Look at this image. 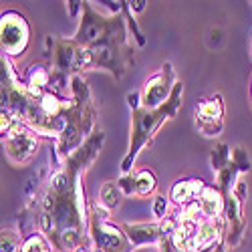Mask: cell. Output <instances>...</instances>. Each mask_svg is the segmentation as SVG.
<instances>
[{
  "label": "cell",
  "mask_w": 252,
  "mask_h": 252,
  "mask_svg": "<svg viewBox=\"0 0 252 252\" xmlns=\"http://www.w3.org/2000/svg\"><path fill=\"white\" fill-rule=\"evenodd\" d=\"M220 236V222L218 220H210V218H204L198 222V228H196V244L200 250L212 246Z\"/></svg>",
  "instance_id": "11"
},
{
  "label": "cell",
  "mask_w": 252,
  "mask_h": 252,
  "mask_svg": "<svg viewBox=\"0 0 252 252\" xmlns=\"http://www.w3.org/2000/svg\"><path fill=\"white\" fill-rule=\"evenodd\" d=\"M204 190H206V186H204L202 180H180L172 186L170 198H172L174 204H178L182 208H188L190 204L200 200Z\"/></svg>",
  "instance_id": "7"
},
{
  "label": "cell",
  "mask_w": 252,
  "mask_h": 252,
  "mask_svg": "<svg viewBox=\"0 0 252 252\" xmlns=\"http://www.w3.org/2000/svg\"><path fill=\"white\" fill-rule=\"evenodd\" d=\"M95 234H97V244L103 248V250H113L117 252L121 246H125V240H123V234L119 230L107 222H97L95 224Z\"/></svg>",
  "instance_id": "9"
},
{
  "label": "cell",
  "mask_w": 252,
  "mask_h": 252,
  "mask_svg": "<svg viewBox=\"0 0 252 252\" xmlns=\"http://www.w3.org/2000/svg\"><path fill=\"white\" fill-rule=\"evenodd\" d=\"M23 252H53V250H51L49 242H47L43 236L34 234V236H31V238L23 244Z\"/></svg>",
  "instance_id": "16"
},
{
  "label": "cell",
  "mask_w": 252,
  "mask_h": 252,
  "mask_svg": "<svg viewBox=\"0 0 252 252\" xmlns=\"http://www.w3.org/2000/svg\"><path fill=\"white\" fill-rule=\"evenodd\" d=\"M29 25L18 12L2 14L0 23V36H2V49L8 57L23 55L29 47Z\"/></svg>",
  "instance_id": "3"
},
{
  "label": "cell",
  "mask_w": 252,
  "mask_h": 252,
  "mask_svg": "<svg viewBox=\"0 0 252 252\" xmlns=\"http://www.w3.org/2000/svg\"><path fill=\"white\" fill-rule=\"evenodd\" d=\"M226 220H228V242L236 244L242 236L244 218H242V202L234 192L230 194V200L226 204Z\"/></svg>",
  "instance_id": "8"
},
{
  "label": "cell",
  "mask_w": 252,
  "mask_h": 252,
  "mask_svg": "<svg viewBox=\"0 0 252 252\" xmlns=\"http://www.w3.org/2000/svg\"><path fill=\"white\" fill-rule=\"evenodd\" d=\"M99 200L101 204L107 208V210H115L121 204V192H119V186L115 182H107L101 186V192H99Z\"/></svg>",
  "instance_id": "13"
},
{
  "label": "cell",
  "mask_w": 252,
  "mask_h": 252,
  "mask_svg": "<svg viewBox=\"0 0 252 252\" xmlns=\"http://www.w3.org/2000/svg\"><path fill=\"white\" fill-rule=\"evenodd\" d=\"M81 206L79 196L71 194L67 176H59L53 190L45 200L40 226L47 234L57 240L63 252H77L81 242Z\"/></svg>",
  "instance_id": "1"
},
{
  "label": "cell",
  "mask_w": 252,
  "mask_h": 252,
  "mask_svg": "<svg viewBox=\"0 0 252 252\" xmlns=\"http://www.w3.org/2000/svg\"><path fill=\"white\" fill-rule=\"evenodd\" d=\"M222 115H224V105L218 95L204 99L196 107V123L200 131L206 135H218L222 129Z\"/></svg>",
  "instance_id": "6"
},
{
  "label": "cell",
  "mask_w": 252,
  "mask_h": 252,
  "mask_svg": "<svg viewBox=\"0 0 252 252\" xmlns=\"http://www.w3.org/2000/svg\"><path fill=\"white\" fill-rule=\"evenodd\" d=\"M156 186H158L156 176L152 172H148V170L139 172L135 176V180H133V190H135L137 196H150L156 190Z\"/></svg>",
  "instance_id": "14"
},
{
  "label": "cell",
  "mask_w": 252,
  "mask_h": 252,
  "mask_svg": "<svg viewBox=\"0 0 252 252\" xmlns=\"http://www.w3.org/2000/svg\"><path fill=\"white\" fill-rule=\"evenodd\" d=\"M77 252H87V250H85V248H81V250H77Z\"/></svg>",
  "instance_id": "17"
},
{
  "label": "cell",
  "mask_w": 252,
  "mask_h": 252,
  "mask_svg": "<svg viewBox=\"0 0 252 252\" xmlns=\"http://www.w3.org/2000/svg\"><path fill=\"white\" fill-rule=\"evenodd\" d=\"M2 252H23V244H20V238L12 230H2Z\"/></svg>",
  "instance_id": "15"
},
{
  "label": "cell",
  "mask_w": 252,
  "mask_h": 252,
  "mask_svg": "<svg viewBox=\"0 0 252 252\" xmlns=\"http://www.w3.org/2000/svg\"><path fill=\"white\" fill-rule=\"evenodd\" d=\"M174 85V71L170 65H163L159 73L150 77L143 85V105L150 109H156L167 99Z\"/></svg>",
  "instance_id": "5"
},
{
  "label": "cell",
  "mask_w": 252,
  "mask_h": 252,
  "mask_svg": "<svg viewBox=\"0 0 252 252\" xmlns=\"http://www.w3.org/2000/svg\"><path fill=\"white\" fill-rule=\"evenodd\" d=\"M180 95H182V85H180V83H176V99H174V103L170 105V107H159V109L154 111V113L145 111V113H137V115H135V121H133V123H135V131H133L135 135H133V141H131V154H129L127 159H125V165H123L125 172H127L129 167H131V165H129V163H131V158H135L139 145H143L145 139L154 135V131L159 127V123H161L163 119H167V115L174 113Z\"/></svg>",
  "instance_id": "2"
},
{
  "label": "cell",
  "mask_w": 252,
  "mask_h": 252,
  "mask_svg": "<svg viewBox=\"0 0 252 252\" xmlns=\"http://www.w3.org/2000/svg\"><path fill=\"white\" fill-rule=\"evenodd\" d=\"M4 150H6V156L10 158V161L27 163L38 152V139L31 131H27L23 127L20 129L12 127L4 137Z\"/></svg>",
  "instance_id": "4"
},
{
  "label": "cell",
  "mask_w": 252,
  "mask_h": 252,
  "mask_svg": "<svg viewBox=\"0 0 252 252\" xmlns=\"http://www.w3.org/2000/svg\"><path fill=\"white\" fill-rule=\"evenodd\" d=\"M198 204H200V210H202V216L210 218V220H216L226 208L220 192L214 190V188H206V190L202 192V196H200V200H198Z\"/></svg>",
  "instance_id": "10"
},
{
  "label": "cell",
  "mask_w": 252,
  "mask_h": 252,
  "mask_svg": "<svg viewBox=\"0 0 252 252\" xmlns=\"http://www.w3.org/2000/svg\"><path fill=\"white\" fill-rule=\"evenodd\" d=\"M125 228H127V232H129V236L135 244L150 242V240L156 238L158 232H161L159 226H156V224H152V226L150 224H137V226H125Z\"/></svg>",
  "instance_id": "12"
}]
</instances>
